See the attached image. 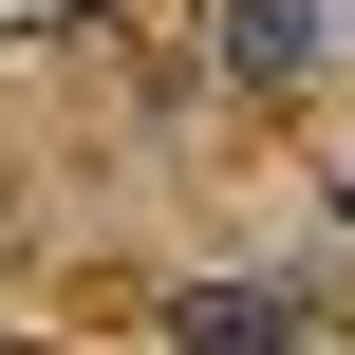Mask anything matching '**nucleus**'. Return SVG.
I'll return each mask as SVG.
<instances>
[{"label":"nucleus","instance_id":"f257e3e1","mask_svg":"<svg viewBox=\"0 0 355 355\" xmlns=\"http://www.w3.org/2000/svg\"><path fill=\"white\" fill-rule=\"evenodd\" d=\"M225 37H243V75H281V56H300V37H318V0H243V19H225Z\"/></svg>","mask_w":355,"mask_h":355}]
</instances>
